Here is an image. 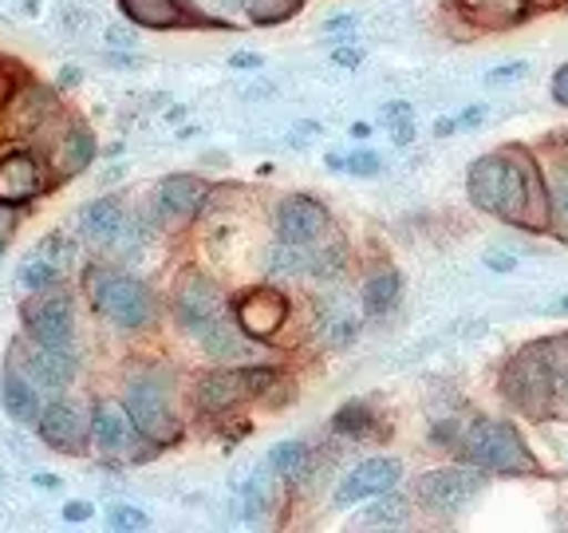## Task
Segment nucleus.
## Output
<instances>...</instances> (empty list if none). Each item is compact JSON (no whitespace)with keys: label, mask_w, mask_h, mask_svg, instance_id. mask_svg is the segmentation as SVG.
<instances>
[{"label":"nucleus","mask_w":568,"mask_h":533,"mask_svg":"<svg viewBox=\"0 0 568 533\" xmlns=\"http://www.w3.org/2000/svg\"><path fill=\"white\" fill-rule=\"evenodd\" d=\"M470 198L478 210L506 218L521 230H545L549 218V190L541 182V170L529 154L506 151L486 154L470 167Z\"/></svg>","instance_id":"f257e3e1"},{"label":"nucleus","mask_w":568,"mask_h":533,"mask_svg":"<svg viewBox=\"0 0 568 533\" xmlns=\"http://www.w3.org/2000/svg\"><path fill=\"white\" fill-rule=\"evenodd\" d=\"M88 301L99 316H106L115 329L123 332H139L146 329L159 312V301L139 276L115 273V269L91 265L88 269Z\"/></svg>","instance_id":"f03ea898"},{"label":"nucleus","mask_w":568,"mask_h":533,"mask_svg":"<svg viewBox=\"0 0 568 533\" xmlns=\"http://www.w3.org/2000/svg\"><path fill=\"white\" fill-rule=\"evenodd\" d=\"M454 451L470 462V466H478V471H497V474L537 471L525 439L509 423H501V419H474V423H466V431H458V446Z\"/></svg>","instance_id":"7ed1b4c3"},{"label":"nucleus","mask_w":568,"mask_h":533,"mask_svg":"<svg viewBox=\"0 0 568 533\" xmlns=\"http://www.w3.org/2000/svg\"><path fill=\"white\" fill-rule=\"evenodd\" d=\"M123 408L139 423L142 439L151 446H170L182 439V419L174 408V383L166 372H142L126 383Z\"/></svg>","instance_id":"20e7f679"},{"label":"nucleus","mask_w":568,"mask_h":533,"mask_svg":"<svg viewBox=\"0 0 568 533\" xmlns=\"http://www.w3.org/2000/svg\"><path fill=\"white\" fill-rule=\"evenodd\" d=\"M501 391L506 400L514 403L517 411L532 419H545L552 411V400H557V383H552V368L545 360L541 344L525 348L509 360L506 375H501Z\"/></svg>","instance_id":"39448f33"},{"label":"nucleus","mask_w":568,"mask_h":533,"mask_svg":"<svg viewBox=\"0 0 568 533\" xmlns=\"http://www.w3.org/2000/svg\"><path fill=\"white\" fill-rule=\"evenodd\" d=\"M20 320H24V336H32L36 344L44 348H63V352H75V304L63 293L60 284L44 289V293H32L20 304Z\"/></svg>","instance_id":"423d86ee"},{"label":"nucleus","mask_w":568,"mask_h":533,"mask_svg":"<svg viewBox=\"0 0 568 533\" xmlns=\"http://www.w3.org/2000/svg\"><path fill=\"white\" fill-rule=\"evenodd\" d=\"M9 364H17L40 391H48V395H60V391H68L71 380H75V368H80V360H75V352H63V348H44V344H36L32 336H20L17 344L9 348Z\"/></svg>","instance_id":"0eeeda50"},{"label":"nucleus","mask_w":568,"mask_h":533,"mask_svg":"<svg viewBox=\"0 0 568 533\" xmlns=\"http://www.w3.org/2000/svg\"><path fill=\"white\" fill-rule=\"evenodd\" d=\"M276 238L293 249H316L336 238L328 210L308 194H293L276 205Z\"/></svg>","instance_id":"6e6552de"},{"label":"nucleus","mask_w":568,"mask_h":533,"mask_svg":"<svg viewBox=\"0 0 568 533\" xmlns=\"http://www.w3.org/2000/svg\"><path fill=\"white\" fill-rule=\"evenodd\" d=\"M481 471H462V466H446V471H430L415 482V494L430 514H458L474 502L481 490Z\"/></svg>","instance_id":"1a4fd4ad"},{"label":"nucleus","mask_w":568,"mask_h":533,"mask_svg":"<svg viewBox=\"0 0 568 533\" xmlns=\"http://www.w3.org/2000/svg\"><path fill=\"white\" fill-rule=\"evenodd\" d=\"M36 431H40V439H44L52 451L83 454L91 443V415L60 391L55 400H48V408H44V415H40V423H36Z\"/></svg>","instance_id":"9d476101"},{"label":"nucleus","mask_w":568,"mask_h":533,"mask_svg":"<svg viewBox=\"0 0 568 533\" xmlns=\"http://www.w3.org/2000/svg\"><path fill=\"white\" fill-rule=\"evenodd\" d=\"M174 316L186 332L205 336V332L222 320V289L202 273L182 276V284H178V293H174Z\"/></svg>","instance_id":"9b49d317"},{"label":"nucleus","mask_w":568,"mask_h":533,"mask_svg":"<svg viewBox=\"0 0 568 533\" xmlns=\"http://www.w3.org/2000/svg\"><path fill=\"white\" fill-rule=\"evenodd\" d=\"M91 439H95L99 451L111 454V459H134L142 443V431L131 419V411L103 400L91 408Z\"/></svg>","instance_id":"f8f14e48"},{"label":"nucleus","mask_w":568,"mask_h":533,"mask_svg":"<svg viewBox=\"0 0 568 533\" xmlns=\"http://www.w3.org/2000/svg\"><path fill=\"white\" fill-rule=\"evenodd\" d=\"M233 320L245 340H273L288 320V301L276 289H253L233 304Z\"/></svg>","instance_id":"ddd939ff"},{"label":"nucleus","mask_w":568,"mask_h":533,"mask_svg":"<svg viewBox=\"0 0 568 533\" xmlns=\"http://www.w3.org/2000/svg\"><path fill=\"white\" fill-rule=\"evenodd\" d=\"M399 474H403V466L395 459H367V462H359L355 471H347L344 479H339V486H336V502L339 510H347V506H359V502H367V497H379L383 490H390L395 482H399Z\"/></svg>","instance_id":"4468645a"},{"label":"nucleus","mask_w":568,"mask_h":533,"mask_svg":"<svg viewBox=\"0 0 568 533\" xmlns=\"http://www.w3.org/2000/svg\"><path fill=\"white\" fill-rule=\"evenodd\" d=\"M83 233L106 249H126V241H139L134 218L119 198H95V202L83 205Z\"/></svg>","instance_id":"2eb2a0df"},{"label":"nucleus","mask_w":568,"mask_h":533,"mask_svg":"<svg viewBox=\"0 0 568 533\" xmlns=\"http://www.w3.org/2000/svg\"><path fill=\"white\" fill-rule=\"evenodd\" d=\"M48 190L44 162L32 151H9L0 159V202L24 205Z\"/></svg>","instance_id":"dca6fc26"},{"label":"nucleus","mask_w":568,"mask_h":533,"mask_svg":"<svg viewBox=\"0 0 568 533\" xmlns=\"http://www.w3.org/2000/svg\"><path fill=\"white\" fill-rule=\"evenodd\" d=\"M253 400V383H248V368H213L197 383V408L210 415H225V411L241 408Z\"/></svg>","instance_id":"f3484780"},{"label":"nucleus","mask_w":568,"mask_h":533,"mask_svg":"<svg viewBox=\"0 0 568 533\" xmlns=\"http://www.w3.org/2000/svg\"><path fill=\"white\" fill-rule=\"evenodd\" d=\"M0 408L9 411L20 426H36L48 408V391H40L17 364L4 360V368H0Z\"/></svg>","instance_id":"a211bd4d"},{"label":"nucleus","mask_w":568,"mask_h":533,"mask_svg":"<svg viewBox=\"0 0 568 533\" xmlns=\"http://www.w3.org/2000/svg\"><path fill=\"white\" fill-rule=\"evenodd\" d=\"M91 162H95V134L88 127H63L60 139L48 147V167L60 182L83 174Z\"/></svg>","instance_id":"6ab92c4d"},{"label":"nucleus","mask_w":568,"mask_h":533,"mask_svg":"<svg viewBox=\"0 0 568 533\" xmlns=\"http://www.w3.org/2000/svg\"><path fill=\"white\" fill-rule=\"evenodd\" d=\"M4 115H9V127L17 134H28V131H40V127L52 119V91L44 83H24V88L12 95V103L4 107Z\"/></svg>","instance_id":"aec40b11"},{"label":"nucleus","mask_w":568,"mask_h":533,"mask_svg":"<svg viewBox=\"0 0 568 533\" xmlns=\"http://www.w3.org/2000/svg\"><path fill=\"white\" fill-rule=\"evenodd\" d=\"M205 194H210V187L194 174H170L159 187L162 213H170V218H194L202 210Z\"/></svg>","instance_id":"412c9836"},{"label":"nucleus","mask_w":568,"mask_h":533,"mask_svg":"<svg viewBox=\"0 0 568 533\" xmlns=\"http://www.w3.org/2000/svg\"><path fill=\"white\" fill-rule=\"evenodd\" d=\"M119 9H123V17L139 28L190 24V12L182 9V0H119Z\"/></svg>","instance_id":"4be33fe9"},{"label":"nucleus","mask_w":568,"mask_h":533,"mask_svg":"<svg viewBox=\"0 0 568 533\" xmlns=\"http://www.w3.org/2000/svg\"><path fill=\"white\" fill-rule=\"evenodd\" d=\"M399 293H403L399 273L395 269H375L364 284V312L367 316H387L399 304Z\"/></svg>","instance_id":"5701e85b"},{"label":"nucleus","mask_w":568,"mask_h":533,"mask_svg":"<svg viewBox=\"0 0 568 533\" xmlns=\"http://www.w3.org/2000/svg\"><path fill=\"white\" fill-rule=\"evenodd\" d=\"M462 12L470 20H486V24H517L525 17L529 0H458Z\"/></svg>","instance_id":"b1692460"},{"label":"nucleus","mask_w":568,"mask_h":533,"mask_svg":"<svg viewBox=\"0 0 568 533\" xmlns=\"http://www.w3.org/2000/svg\"><path fill=\"white\" fill-rule=\"evenodd\" d=\"M372 426H375V411L367 400H347L344 408L336 411V419H332V431L344 439H364L372 435Z\"/></svg>","instance_id":"393cba45"},{"label":"nucleus","mask_w":568,"mask_h":533,"mask_svg":"<svg viewBox=\"0 0 568 533\" xmlns=\"http://www.w3.org/2000/svg\"><path fill=\"white\" fill-rule=\"evenodd\" d=\"M265 462L276 479H296V474H304V466H308V443H301V439H284V443H276L273 451H268Z\"/></svg>","instance_id":"a878e982"},{"label":"nucleus","mask_w":568,"mask_h":533,"mask_svg":"<svg viewBox=\"0 0 568 533\" xmlns=\"http://www.w3.org/2000/svg\"><path fill=\"white\" fill-rule=\"evenodd\" d=\"M63 276H68V273H60V269H55L48 258H40V253H28V258L20 261V289H28V293H44V289H55Z\"/></svg>","instance_id":"bb28decb"},{"label":"nucleus","mask_w":568,"mask_h":533,"mask_svg":"<svg viewBox=\"0 0 568 533\" xmlns=\"http://www.w3.org/2000/svg\"><path fill=\"white\" fill-rule=\"evenodd\" d=\"M407 510H410V506H407V497H403V494H390V490H383L379 502H375V506L367 510V514L359 517V522H364V525H375V522H379L383 530H399L403 517H407Z\"/></svg>","instance_id":"cd10ccee"},{"label":"nucleus","mask_w":568,"mask_h":533,"mask_svg":"<svg viewBox=\"0 0 568 533\" xmlns=\"http://www.w3.org/2000/svg\"><path fill=\"white\" fill-rule=\"evenodd\" d=\"M36 253L52 261L60 273H71V269H75V258H80V253H75V241L63 238V233H48V238L40 241V249H36Z\"/></svg>","instance_id":"c85d7f7f"},{"label":"nucleus","mask_w":568,"mask_h":533,"mask_svg":"<svg viewBox=\"0 0 568 533\" xmlns=\"http://www.w3.org/2000/svg\"><path fill=\"white\" fill-rule=\"evenodd\" d=\"M301 9V0H248V17L257 24H281Z\"/></svg>","instance_id":"c756f323"},{"label":"nucleus","mask_w":568,"mask_h":533,"mask_svg":"<svg viewBox=\"0 0 568 533\" xmlns=\"http://www.w3.org/2000/svg\"><path fill=\"white\" fill-rule=\"evenodd\" d=\"M549 218H552L549 225H557L568 238V170L557 174V182H552V190H549Z\"/></svg>","instance_id":"7c9ffc66"},{"label":"nucleus","mask_w":568,"mask_h":533,"mask_svg":"<svg viewBox=\"0 0 568 533\" xmlns=\"http://www.w3.org/2000/svg\"><path fill=\"white\" fill-rule=\"evenodd\" d=\"M379 119H383V127H390L395 142H410V134H415V123H410V107L407 103H387Z\"/></svg>","instance_id":"2f4dec72"},{"label":"nucleus","mask_w":568,"mask_h":533,"mask_svg":"<svg viewBox=\"0 0 568 533\" xmlns=\"http://www.w3.org/2000/svg\"><path fill=\"white\" fill-rule=\"evenodd\" d=\"M106 525H111V530H119V533H139V530H146V525H151V517L142 514V510H134V506H111V510H106Z\"/></svg>","instance_id":"473e14b6"},{"label":"nucleus","mask_w":568,"mask_h":533,"mask_svg":"<svg viewBox=\"0 0 568 533\" xmlns=\"http://www.w3.org/2000/svg\"><path fill=\"white\" fill-rule=\"evenodd\" d=\"M268 466L261 474H253V479H248V486H245V514L248 517H261L265 514V502H268Z\"/></svg>","instance_id":"72a5a7b5"},{"label":"nucleus","mask_w":568,"mask_h":533,"mask_svg":"<svg viewBox=\"0 0 568 533\" xmlns=\"http://www.w3.org/2000/svg\"><path fill=\"white\" fill-rule=\"evenodd\" d=\"M17 230H20V205L0 202V249L17 238Z\"/></svg>","instance_id":"f704fd0d"},{"label":"nucleus","mask_w":568,"mask_h":533,"mask_svg":"<svg viewBox=\"0 0 568 533\" xmlns=\"http://www.w3.org/2000/svg\"><path fill=\"white\" fill-rule=\"evenodd\" d=\"M339 167H344L347 174H375V170H379V159H375V154H367V151H359V154H347Z\"/></svg>","instance_id":"c9c22d12"},{"label":"nucleus","mask_w":568,"mask_h":533,"mask_svg":"<svg viewBox=\"0 0 568 533\" xmlns=\"http://www.w3.org/2000/svg\"><path fill=\"white\" fill-rule=\"evenodd\" d=\"M17 80H12V68L9 63H0V111H4V107L12 103V95H17Z\"/></svg>","instance_id":"e433bc0d"},{"label":"nucleus","mask_w":568,"mask_h":533,"mask_svg":"<svg viewBox=\"0 0 568 533\" xmlns=\"http://www.w3.org/2000/svg\"><path fill=\"white\" fill-rule=\"evenodd\" d=\"M91 514H95V510L83 506V502H68V506H63V517H68V522H88Z\"/></svg>","instance_id":"4c0bfd02"},{"label":"nucleus","mask_w":568,"mask_h":533,"mask_svg":"<svg viewBox=\"0 0 568 533\" xmlns=\"http://www.w3.org/2000/svg\"><path fill=\"white\" fill-rule=\"evenodd\" d=\"M552 95H557V103L568 107V68H560L557 76H552Z\"/></svg>","instance_id":"58836bf2"},{"label":"nucleus","mask_w":568,"mask_h":533,"mask_svg":"<svg viewBox=\"0 0 568 533\" xmlns=\"http://www.w3.org/2000/svg\"><path fill=\"white\" fill-rule=\"evenodd\" d=\"M521 71H525V63H509V68H497V71H489V83L514 80V76H521Z\"/></svg>","instance_id":"ea45409f"},{"label":"nucleus","mask_w":568,"mask_h":533,"mask_svg":"<svg viewBox=\"0 0 568 533\" xmlns=\"http://www.w3.org/2000/svg\"><path fill=\"white\" fill-rule=\"evenodd\" d=\"M489 269H501V273H509V269H514V258H501V253H494V258H489Z\"/></svg>","instance_id":"a19ab883"},{"label":"nucleus","mask_w":568,"mask_h":533,"mask_svg":"<svg viewBox=\"0 0 568 533\" xmlns=\"http://www.w3.org/2000/svg\"><path fill=\"white\" fill-rule=\"evenodd\" d=\"M75 80H80V71H75V68H63L60 71V83H63V88H75Z\"/></svg>","instance_id":"79ce46f5"},{"label":"nucleus","mask_w":568,"mask_h":533,"mask_svg":"<svg viewBox=\"0 0 568 533\" xmlns=\"http://www.w3.org/2000/svg\"><path fill=\"white\" fill-rule=\"evenodd\" d=\"M233 63H237V68H248V63H253V68H257V56H237V60H233Z\"/></svg>","instance_id":"37998d69"},{"label":"nucleus","mask_w":568,"mask_h":533,"mask_svg":"<svg viewBox=\"0 0 568 533\" xmlns=\"http://www.w3.org/2000/svg\"><path fill=\"white\" fill-rule=\"evenodd\" d=\"M36 482L40 486H60V479H52V474H36Z\"/></svg>","instance_id":"c03bdc74"},{"label":"nucleus","mask_w":568,"mask_h":533,"mask_svg":"<svg viewBox=\"0 0 568 533\" xmlns=\"http://www.w3.org/2000/svg\"><path fill=\"white\" fill-rule=\"evenodd\" d=\"M560 312H568V296H565V301H560Z\"/></svg>","instance_id":"a18cd8bd"},{"label":"nucleus","mask_w":568,"mask_h":533,"mask_svg":"<svg viewBox=\"0 0 568 533\" xmlns=\"http://www.w3.org/2000/svg\"><path fill=\"white\" fill-rule=\"evenodd\" d=\"M529 4H549V0H529Z\"/></svg>","instance_id":"49530a36"}]
</instances>
